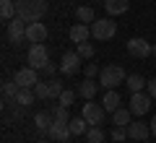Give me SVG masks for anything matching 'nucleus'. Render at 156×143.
I'll return each instance as SVG.
<instances>
[{"instance_id": "obj_1", "label": "nucleus", "mask_w": 156, "mask_h": 143, "mask_svg": "<svg viewBox=\"0 0 156 143\" xmlns=\"http://www.w3.org/2000/svg\"><path fill=\"white\" fill-rule=\"evenodd\" d=\"M16 13L26 23H34L47 13V0H16Z\"/></svg>"}, {"instance_id": "obj_2", "label": "nucleus", "mask_w": 156, "mask_h": 143, "mask_svg": "<svg viewBox=\"0 0 156 143\" xmlns=\"http://www.w3.org/2000/svg\"><path fill=\"white\" fill-rule=\"evenodd\" d=\"M125 81H128V73L122 70V65H104L99 73V86L104 88H115Z\"/></svg>"}, {"instance_id": "obj_3", "label": "nucleus", "mask_w": 156, "mask_h": 143, "mask_svg": "<svg viewBox=\"0 0 156 143\" xmlns=\"http://www.w3.org/2000/svg\"><path fill=\"white\" fill-rule=\"evenodd\" d=\"M50 63V52H47V44H31L26 52V65L34 70H42V68Z\"/></svg>"}, {"instance_id": "obj_4", "label": "nucleus", "mask_w": 156, "mask_h": 143, "mask_svg": "<svg viewBox=\"0 0 156 143\" xmlns=\"http://www.w3.org/2000/svg\"><path fill=\"white\" fill-rule=\"evenodd\" d=\"M117 34V23L112 21V18H96L94 23H91V37L99 39V42H107V39H112Z\"/></svg>"}, {"instance_id": "obj_5", "label": "nucleus", "mask_w": 156, "mask_h": 143, "mask_svg": "<svg viewBox=\"0 0 156 143\" xmlns=\"http://www.w3.org/2000/svg\"><path fill=\"white\" fill-rule=\"evenodd\" d=\"M26 26L29 23L23 21L21 16H16V18H11V21H8V42L11 44H23L26 42Z\"/></svg>"}, {"instance_id": "obj_6", "label": "nucleus", "mask_w": 156, "mask_h": 143, "mask_svg": "<svg viewBox=\"0 0 156 143\" xmlns=\"http://www.w3.org/2000/svg\"><path fill=\"white\" fill-rule=\"evenodd\" d=\"M81 115L86 117V122L89 125H101L104 122V117H107V109H104V104H96V102H86L83 104V109H81Z\"/></svg>"}, {"instance_id": "obj_7", "label": "nucleus", "mask_w": 156, "mask_h": 143, "mask_svg": "<svg viewBox=\"0 0 156 143\" xmlns=\"http://www.w3.org/2000/svg\"><path fill=\"white\" fill-rule=\"evenodd\" d=\"M151 102H154V96H151V94H143V91L133 94V96H130V112H133V115H138V117H143L146 112L151 109Z\"/></svg>"}, {"instance_id": "obj_8", "label": "nucleus", "mask_w": 156, "mask_h": 143, "mask_svg": "<svg viewBox=\"0 0 156 143\" xmlns=\"http://www.w3.org/2000/svg\"><path fill=\"white\" fill-rule=\"evenodd\" d=\"M128 55H130V57H138V60H143V57L151 55V44L146 42L143 37H133V39H128Z\"/></svg>"}, {"instance_id": "obj_9", "label": "nucleus", "mask_w": 156, "mask_h": 143, "mask_svg": "<svg viewBox=\"0 0 156 143\" xmlns=\"http://www.w3.org/2000/svg\"><path fill=\"white\" fill-rule=\"evenodd\" d=\"M81 60H83V57L78 55V52H65L62 60H60V73L62 76H76L78 68H81Z\"/></svg>"}, {"instance_id": "obj_10", "label": "nucleus", "mask_w": 156, "mask_h": 143, "mask_svg": "<svg viewBox=\"0 0 156 143\" xmlns=\"http://www.w3.org/2000/svg\"><path fill=\"white\" fill-rule=\"evenodd\" d=\"M47 135H50V141H57V143H68L70 141V125L68 122H60V120H55L50 125V130H47Z\"/></svg>"}, {"instance_id": "obj_11", "label": "nucleus", "mask_w": 156, "mask_h": 143, "mask_svg": "<svg viewBox=\"0 0 156 143\" xmlns=\"http://www.w3.org/2000/svg\"><path fill=\"white\" fill-rule=\"evenodd\" d=\"M13 81L18 83L21 88H34L39 83V76H37V70L34 68H21V70H16V76H13Z\"/></svg>"}, {"instance_id": "obj_12", "label": "nucleus", "mask_w": 156, "mask_h": 143, "mask_svg": "<svg viewBox=\"0 0 156 143\" xmlns=\"http://www.w3.org/2000/svg\"><path fill=\"white\" fill-rule=\"evenodd\" d=\"M47 26L42 21H34V23H29L26 26V42H31V44H44V39H47Z\"/></svg>"}, {"instance_id": "obj_13", "label": "nucleus", "mask_w": 156, "mask_h": 143, "mask_svg": "<svg viewBox=\"0 0 156 143\" xmlns=\"http://www.w3.org/2000/svg\"><path fill=\"white\" fill-rule=\"evenodd\" d=\"M151 135V125H146V122H130L128 125V138H133V141H140L143 143L146 138Z\"/></svg>"}, {"instance_id": "obj_14", "label": "nucleus", "mask_w": 156, "mask_h": 143, "mask_svg": "<svg viewBox=\"0 0 156 143\" xmlns=\"http://www.w3.org/2000/svg\"><path fill=\"white\" fill-rule=\"evenodd\" d=\"M89 37H91V26H89V23L78 21L76 26H70V42L81 44V42H89Z\"/></svg>"}, {"instance_id": "obj_15", "label": "nucleus", "mask_w": 156, "mask_h": 143, "mask_svg": "<svg viewBox=\"0 0 156 143\" xmlns=\"http://www.w3.org/2000/svg\"><path fill=\"white\" fill-rule=\"evenodd\" d=\"M76 91H78V96H83V99L89 102V99H94V94L99 91V83H96L94 78H83V81L78 83Z\"/></svg>"}, {"instance_id": "obj_16", "label": "nucleus", "mask_w": 156, "mask_h": 143, "mask_svg": "<svg viewBox=\"0 0 156 143\" xmlns=\"http://www.w3.org/2000/svg\"><path fill=\"white\" fill-rule=\"evenodd\" d=\"M34 102H37V94H34V88H18L16 99H13V104H18L21 109H26V107H31Z\"/></svg>"}, {"instance_id": "obj_17", "label": "nucleus", "mask_w": 156, "mask_h": 143, "mask_svg": "<svg viewBox=\"0 0 156 143\" xmlns=\"http://www.w3.org/2000/svg\"><path fill=\"white\" fill-rule=\"evenodd\" d=\"M52 122H55V115H52V109H50V112H37V117H34L37 133H44V135H47V130H50Z\"/></svg>"}, {"instance_id": "obj_18", "label": "nucleus", "mask_w": 156, "mask_h": 143, "mask_svg": "<svg viewBox=\"0 0 156 143\" xmlns=\"http://www.w3.org/2000/svg\"><path fill=\"white\" fill-rule=\"evenodd\" d=\"M104 8L109 16H122V13H128L130 3L128 0H104Z\"/></svg>"}, {"instance_id": "obj_19", "label": "nucleus", "mask_w": 156, "mask_h": 143, "mask_svg": "<svg viewBox=\"0 0 156 143\" xmlns=\"http://www.w3.org/2000/svg\"><path fill=\"white\" fill-rule=\"evenodd\" d=\"M101 104H104V109L107 112H115V109H120V94L115 91V88H107V94H104V99H101Z\"/></svg>"}, {"instance_id": "obj_20", "label": "nucleus", "mask_w": 156, "mask_h": 143, "mask_svg": "<svg viewBox=\"0 0 156 143\" xmlns=\"http://www.w3.org/2000/svg\"><path fill=\"white\" fill-rule=\"evenodd\" d=\"M125 86L130 88V94H138V91H143L146 86H148V81H146L140 73H133V76H128V81H125Z\"/></svg>"}, {"instance_id": "obj_21", "label": "nucleus", "mask_w": 156, "mask_h": 143, "mask_svg": "<svg viewBox=\"0 0 156 143\" xmlns=\"http://www.w3.org/2000/svg\"><path fill=\"white\" fill-rule=\"evenodd\" d=\"M16 0H0V18L3 21H11V18H16Z\"/></svg>"}, {"instance_id": "obj_22", "label": "nucleus", "mask_w": 156, "mask_h": 143, "mask_svg": "<svg viewBox=\"0 0 156 143\" xmlns=\"http://www.w3.org/2000/svg\"><path fill=\"white\" fill-rule=\"evenodd\" d=\"M76 18H78L81 23H89V26H91V23L96 21L94 8H91V5H78V8H76Z\"/></svg>"}, {"instance_id": "obj_23", "label": "nucleus", "mask_w": 156, "mask_h": 143, "mask_svg": "<svg viewBox=\"0 0 156 143\" xmlns=\"http://www.w3.org/2000/svg\"><path fill=\"white\" fill-rule=\"evenodd\" d=\"M68 125H70V133H73V135H86V130L91 127L89 122H86V117H83V115H81V117H73Z\"/></svg>"}, {"instance_id": "obj_24", "label": "nucleus", "mask_w": 156, "mask_h": 143, "mask_svg": "<svg viewBox=\"0 0 156 143\" xmlns=\"http://www.w3.org/2000/svg\"><path fill=\"white\" fill-rule=\"evenodd\" d=\"M130 117H133L130 107H128V109H122V107H120V109H115V112H112V122H115V125H125V127H128L130 122H133Z\"/></svg>"}, {"instance_id": "obj_25", "label": "nucleus", "mask_w": 156, "mask_h": 143, "mask_svg": "<svg viewBox=\"0 0 156 143\" xmlns=\"http://www.w3.org/2000/svg\"><path fill=\"white\" fill-rule=\"evenodd\" d=\"M104 130H101V125H91L89 130H86V141L89 143H104Z\"/></svg>"}, {"instance_id": "obj_26", "label": "nucleus", "mask_w": 156, "mask_h": 143, "mask_svg": "<svg viewBox=\"0 0 156 143\" xmlns=\"http://www.w3.org/2000/svg\"><path fill=\"white\" fill-rule=\"evenodd\" d=\"M18 88H21V86H18V83L16 81H3V99H16V94H18Z\"/></svg>"}, {"instance_id": "obj_27", "label": "nucleus", "mask_w": 156, "mask_h": 143, "mask_svg": "<svg viewBox=\"0 0 156 143\" xmlns=\"http://www.w3.org/2000/svg\"><path fill=\"white\" fill-rule=\"evenodd\" d=\"M76 96H78V91H70V88H65V91L60 94L57 104H60V107H68V109H70V107H73V102H76Z\"/></svg>"}, {"instance_id": "obj_28", "label": "nucleus", "mask_w": 156, "mask_h": 143, "mask_svg": "<svg viewBox=\"0 0 156 143\" xmlns=\"http://www.w3.org/2000/svg\"><path fill=\"white\" fill-rule=\"evenodd\" d=\"M47 83H50V96H52V99H60V94L65 91V86H62V81H60V78H50Z\"/></svg>"}, {"instance_id": "obj_29", "label": "nucleus", "mask_w": 156, "mask_h": 143, "mask_svg": "<svg viewBox=\"0 0 156 143\" xmlns=\"http://www.w3.org/2000/svg\"><path fill=\"white\" fill-rule=\"evenodd\" d=\"M34 94H37V99H52V96H50V83H47V81H39L37 83V86H34Z\"/></svg>"}, {"instance_id": "obj_30", "label": "nucleus", "mask_w": 156, "mask_h": 143, "mask_svg": "<svg viewBox=\"0 0 156 143\" xmlns=\"http://www.w3.org/2000/svg\"><path fill=\"white\" fill-rule=\"evenodd\" d=\"M76 52L83 57V60H91V57H94V44H91V42H81Z\"/></svg>"}, {"instance_id": "obj_31", "label": "nucleus", "mask_w": 156, "mask_h": 143, "mask_svg": "<svg viewBox=\"0 0 156 143\" xmlns=\"http://www.w3.org/2000/svg\"><path fill=\"white\" fill-rule=\"evenodd\" d=\"M52 115H55V120H60V122H70L73 117H70V112H68V107H52Z\"/></svg>"}, {"instance_id": "obj_32", "label": "nucleus", "mask_w": 156, "mask_h": 143, "mask_svg": "<svg viewBox=\"0 0 156 143\" xmlns=\"http://www.w3.org/2000/svg\"><path fill=\"white\" fill-rule=\"evenodd\" d=\"M109 135L115 138L117 143H122L125 138H128V127H125V125H115V127H112V133H109Z\"/></svg>"}, {"instance_id": "obj_33", "label": "nucleus", "mask_w": 156, "mask_h": 143, "mask_svg": "<svg viewBox=\"0 0 156 143\" xmlns=\"http://www.w3.org/2000/svg\"><path fill=\"white\" fill-rule=\"evenodd\" d=\"M57 68H60V65H55V63H47V65L42 68V73H44V76H50V78H55V73H57Z\"/></svg>"}, {"instance_id": "obj_34", "label": "nucleus", "mask_w": 156, "mask_h": 143, "mask_svg": "<svg viewBox=\"0 0 156 143\" xmlns=\"http://www.w3.org/2000/svg\"><path fill=\"white\" fill-rule=\"evenodd\" d=\"M83 73H86V78H94V76H96V73H101V70H99V68H96V65H94V63H89V65H86V68H83Z\"/></svg>"}, {"instance_id": "obj_35", "label": "nucleus", "mask_w": 156, "mask_h": 143, "mask_svg": "<svg viewBox=\"0 0 156 143\" xmlns=\"http://www.w3.org/2000/svg\"><path fill=\"white\" fill-rule=\"evenodd\" d=\"M146 88H148V94L156 99V78H154V81H148V86H146Z\"/></svg>"}, {"instance_id": "obj_36", "label": "nucleus", "mask_w": 156, "mask_h": 143, "mask_svg": "<svg viewBox=\"0 0 156 143\" xmlns=\"http://www.w3.org/2000/svg\"><path fill=\"white\" fill-rule=\"evenodd\" d=\"M151 135L156 138V117H154V120H151Z\"/></svg>"}, {"instance_id": "obj_37", "label": "nucleus", "mask_w": 156, "mask_h": 143, "mask_svg": "<svg viewBox=\"0 0 156 143\" xmlns=\"http://www.w3.org/2000/svg\"><path fill=\"white\" fill-rule=\"evenodd\" d=\"M151 55H156V44H151Z\"/></svg>"}, {"instance_id": "obj_38", "label": "nucleus", "mask_w": 156, "mask_h": 143, "mask_svg": "<svg viewBox=\"0 0 156 143\" xmlns=\"http://www.w3.org/2000/svg\"><path fill=\"white\" fill-rule=\"evenodd\" d=\"M37 143H50V141H37Z\"/></svg>"}, {"instance_id": "obj_39", "label": "nucleus", "mask_w": 156, "mask_h": 143, "mask_svg": "<svg viewBox=\"0 0 156 143\" xmlns=\"http://www.w3.org/2000/svg\"><path fill=\"white\" fill-rule=\"evenodd\" d=\"M135 143H140V141H135Z\"/></svg>"}]
</instances>
